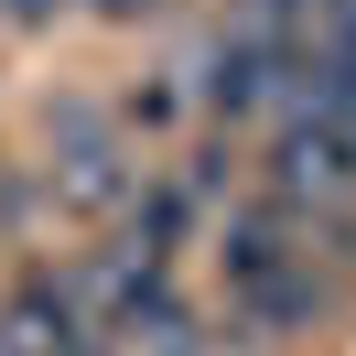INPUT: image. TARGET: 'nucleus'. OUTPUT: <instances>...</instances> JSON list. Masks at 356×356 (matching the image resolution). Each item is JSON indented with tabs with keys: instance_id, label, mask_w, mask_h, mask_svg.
<instances>
[{
	"instance_id": "obj_1",
	"label": "nucleus",
	"mask_w": 356,
	"mask_h": 356,
	"mask_svg": "<svg viewBox=\"0 0 356 356\" xmlns=\"http://www.w3.org/2000/svg\"><path fill=\"white\" fill-rule=\"evenodd\" d=\"M259 195L291 205V216H346L356 205V130L291 108L281 130H270V152H259Z\"/></svg>"
},
{
	"instance_id": "obj_2",
	"label": "nucleus",
	"mask_w": 356,
	"mask_h": 356,
	"mask_svg": "<svg viewBox=\"0 0 356 356\" xmlns=\"http://www.w3.org/2000/svg\"><path fill=\"white\" fill-rule=\"evenodd\" d=\"M0 346H11V356H108V324L87 313V291H76V281L22 270L11 302H0Z\"/></svg>"
},
{
	"instance_id": "obj_3",
	"label": "nucleus",
	"mask_w": 356,
	"mask_h": 356,
	"mask_svg": "<svg viewBox=\"0 0 356 356\" xmlns=\"http://www.w3.org/2000/svg\"><path fill=\"white\" fill-rule=\"evenodd\" d=\"M130 184H140V162L119 152V130H108V119H87V108H65V119H54L44 195H65V205H87V216H108V205H130Z\"/></svg>"
},
{
	"instance_id": "obj_4",
	"label": "nucleus",
	"mask_w": 356,
	"mask_h": 356,
	"mask_svg": "<svg viewBox=\"0 0 356 356\" xmlns=\"http://www.w3.org/2000/svg\"><path fill=\"white\" fill-rule=\"evenodd\" d=\"M281 87H291V44H270V33H238V22H227L216 44L195 54V97L216 119H259Z\"/></svg>"
},
{
	"instance_id": "obj_5",
	"label": "nucleus",
	"mask_w": 356,
	"mask_h": 356,
	"mask_svg": "<svg viewBox=\"0 0 356 356\" xmlns=\"http://www.w3.org/2000/svg\"><path fill=\"white\" fill-rule=\"evenodd\" d=\"M195 216H205L195 184H130V248H162V259H173V248L195 238Z\"/></svg>"
},
{
	"instance_id": "obj_6",
	"label": "nucleus",
	"mask_w": 356,
	"mask_h": 356,
	"mask_svg": "<svg viewBox=\"0 0 356 356\" xmlns=\"http://www.w3.org/2000/svg\"><path fill=\"white\" fill-rule=\"evenodd\" d=\"M227 22L238 33H270V44H302L324 22V0H227Z\"/></svg>"
},
{
	"instance_id": "obj_7",
	"label": "nucleus",
	"mask_w": 356,
	"mask_h": 356,
	"mask_svg": "<svg viewBox=\"0 0 356 356\" xmlns=\"http://www.w3.org/2000/svg\"><path fill=\"white\" fill-rule=\"evenodd\" d=\"M173 119H184V87H162V76L119 97V130H173Z\"/></svg>"
},
{
	"instance_id": "obj_8",
	"label": "nucleus",
	"mask_w": 356,
	"mask_h": 356,
	"mask_svg": "<svg viewBox=\"0 0 356 356\" xmlns=\"http://www.w3.org/2000/svg\"><path fill=\"white\" fill-rule=\"evenodd\" d=\"M65 11H87V0H0V33H44V22H65Z\"/></svg>"
},
{
	"instance_id": "obj_9",
	"label": "nucleus",
	"mask_w": 356,
	"mask_h": 356,
	"mask_svg": "<svg viewBox=\"0 0 356 356\" xmlns=\"http://www.w3.org/2000/svg\"><path fill=\"white\" fill-rule=\"evenodd\" d=\"M87 11H97V22H152L162 0H87Z\"/></svg>"
}]
</instances>
